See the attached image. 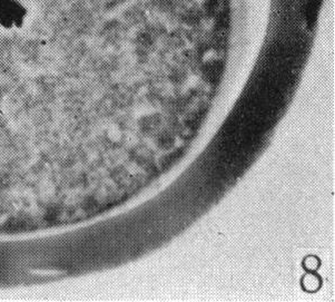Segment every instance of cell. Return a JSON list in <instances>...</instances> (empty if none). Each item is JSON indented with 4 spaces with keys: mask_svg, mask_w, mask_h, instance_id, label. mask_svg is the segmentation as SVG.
<instances>
[{
    "mask_svg": "<svg viewBox=\"0 0 335 302\" xmlns=\"http://www.w3.org/2000/svg\"><path fill=\"white\" fill-rule=\"evenodd\" d=\"M322 286V280L320 276L315 275L313 271H310L309 273L303 277L302 279V288L306 292H316Z\"/></svg>",
    "mask_w": 335,
    "mask_h": 302,
    "instance_id": "6da1fadb",
    "label": "cell"
},
{
    "mask_svg": "<svg viewBox=\"0 0 335 302\" xmlns=\"http://www.w3.org/2000/svg\"><path fill=\"white\" fill-rule=\"evenodd\" d=\"M303 264H304L305 269L308 271H315L319 269V266L321 265V262L319 260V258H316V256L310 255V256H306Z\"/></svg>",
    "mask_w": 335,
    "mask_h": 302,
    "instance_id": "7a4b0ae2",
    "label": "cell"
}]
</instances>
